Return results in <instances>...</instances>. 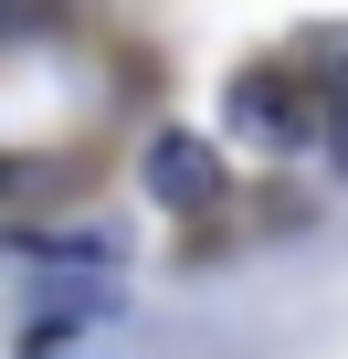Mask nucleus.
Listing matches in <instances>:
<instances>
[{"mask_svg": "<svg viewBox=\"0 0 348 359\" xmlns=\"http://www.w3.org/2000/svg\"><path fill=\"white\" fill-rule=\"evenodd\" d=\"M222 191V158L190 137V127H158L148 137V201H169V212H201Z\"/></svg>", "mask_w": 348, "mask_h": 359, "instance_id": "1", "label": "nucleus"}, {"mask_svg": "<svg viewBox=\"0 0 348 359\" xmlns=\"http://www.w3.org/2000/svg\"><path fill=\"white\" fill-rule=\"evenodd\" d=\"M232 127H264V137H274V127H295L285 85H274V74H243V85H232Z\"/></svg>", "mask_w": 348, "mask_h": 359, "instance_id": "2", "label": "nucleus"}]
</instances>
